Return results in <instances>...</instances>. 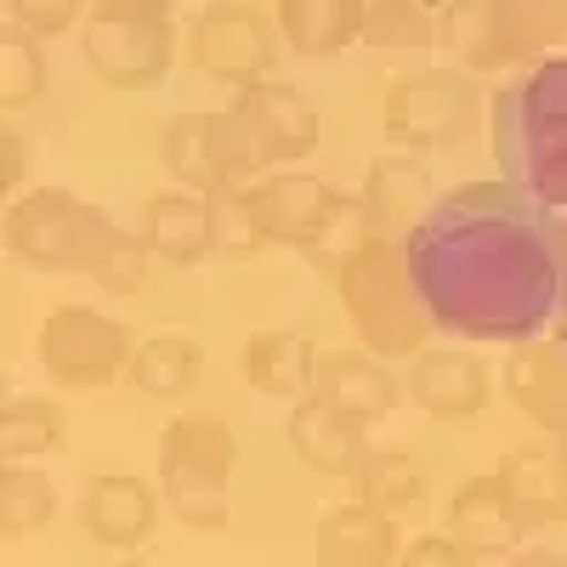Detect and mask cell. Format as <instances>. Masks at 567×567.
Instances as JSON below:
<instances>
[{
  "instance_id": "1",
  "label": "cell",
  "mask_w": 567,
  "mask_h": 567,
  "mask_svg": "<svg viewBox=\"0 0 567 567\" xmlns=\"http://www.w3.org/2000/svg\"><path fill=\"white\" fill-rule=\"evenodd\" d=\"M409 296L443 336L534 341L567 301V210L516 182H465L403 245Z\"/></svg>"
},
{
  "instance_id": "2",
  "label": "cell",
  "mask_w": 567,
  "mask_h": 567,
  "mask_svg": "<svg viewBox=\"0 0 567 567\" xmlns=\"http://www.w3.org/2000/svg\"><path fill=\"white\" fill-rule=\"evenodd\" d=\"M488 148L505 182L567 210V58H545L494 91Z\"/></svg>"
},
{
  "instance_id": "3",
  "label": "cell",
  "mask_w": 567,
  "mask_h": 567,
  "mask_svg": "<svg viewBox=\"0 0 567 567\" xmlns=\"http://www.w3.org/2000/svg\"><path fill=\"white\" fill-rule=\"evenodd\" d=\"M561 347H567V301H561Z\"/></svg>"
}]
</instances>
